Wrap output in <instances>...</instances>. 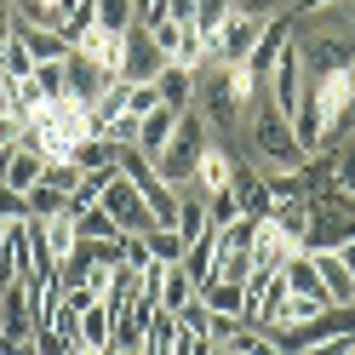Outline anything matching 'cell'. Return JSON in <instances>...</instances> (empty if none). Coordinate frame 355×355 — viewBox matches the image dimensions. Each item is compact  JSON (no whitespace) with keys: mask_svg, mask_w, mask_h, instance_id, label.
<instances>
[{"mask_svg":"<svg viewBox=\"0 0 355 355\" xmlns=\"http://www.w3.org/2000/svg\"><path fill=\"white\" fill-rule=\"evenodd\" d=\"M207 144H212V132H207V121H201V115H195V109H189V115L178 121V138L166 144V155H161V161H155V172H161V178H166L172 189H184L189 178H195V166H201Z\"/></svg>","mask_w":355,"mask_h":355,"instance_id":"6da1fadb","label":"cell"},{"mask_svg":"<svg viewBox=\"0 0 355 355\" xmlns=\"http://www.w3.org/2000/svg\"><path fill=\"white\" fill-rule=\"evenodd\" d=\"M304 86H309V69H304V52H298V40H286L281 58H275V69L263 75V98H270L286 121L298 115V103H304Z\"/></svg>","mask_w":355,"mask_h":355,"instance_id":"7a4b0ae2","label":"cell"},{"mask_svg":"<svg viewBox=\"0 0 355 355\" xmlns=\"http://www.w3.org/2000/svg\"><path fill=\"white\" fill-rule=\"evenodd\" d=\"M29 344H35V298L17 281L0 293V355H24Z\"/></svg>","mask_w":355,"mask_h":355,"instance_id":"3957f363","label":"cell"},{"mask_svg":"<svg viewBox=\"0 0 355 355\" xmlns=\"http://www.w3.org/2000/svg\"><path fill=\"white\" fill-rule=\"evenodd\" d=\"M98 207L121 224V235H149V230H155V212H149V201H144V195L132 189V178H126V172L103 189V201H98Z\"/></svg>","mask_w":355,"mask_h":355,"instance_id":"277c9868","label":"cell"},{"mask_svg":"<svg viewBox=\"0 0 355 355\" xmlns=\"http://www.w3.org/2000/svg\"><path fill=\"white\" fill-rule=\"evenodd\" d=\"M63 75H69V98H75L80 109H98V103L109 98V86H115V75H109V69H98V63L86 58V52H69Z\"/></svg>","mask_w":355,"mask_h":355,"instance_id":"5b68a950","label":"cell"},{"mask_svg":"<svg viewBox=\"0 0 355 355\" xmlns=\"http://www.w3.org/2000/svg\"><path fill=\"white\" fill-rule=\"evenodd\" d=\"M166 69V58H161V46L149 40V29L144 24H132V35H126V69H121V80H132V86H155V75Z\"/></svg>","mask_w":355,"mask_h":355,"instance_id":"8992f818","label":"cell"},{"mask_svg":"<svg viewBox=\"0 0 355 355\" xmlns=\"http://www.w3.org/2000/svg\"><path fill=\"white\" fill-rule=\"evenodd\" d=\"M247 258H252V275H281L286 263L298 258V247H293V241H281L275 224H258V241H252Z\"/></svg>","mask_w":355,"mask_h":355,"instance_id":"52a82bcc","label":"cell"},{"mask_svg":"<svg viewBox=\"0 0 355 355\" xmlns=\"http://www.w3.org/2000/svg\"><path fill=\"white\" fill-rule=\"evenodd\" d=\"M178 121H184V115L161 103L155 115H144V121H138V138H132V149H138V155H149V161H161V155H166V144L178 138Z\"/></svg>","mask_w":355,"mask_h":355,"instance_id":"ba28073f","label":"cell"},{"mask_svg":"<svg viewBox=\"0 0 355 355\" xmlns=\"http://www.w3.org/2000/svg\"><path fill=\"white\" fill-rule=\"evenodd\" d=\"M155 92H161V103H166V109L189 115L195 98H201V75H195V69H178V63H166V69L155 75Z\"/></svg>","mask_w":355,"mask_h":355,"instance_id":"9c48e42d","label":"cell"},{"mask_svg":"<svg viewBox=\"0 0 355 355\" xmlns=\"http://www.w3.org/2000/svg\"><path fill=\"white\" fill-rule=\"evenodd\" d=\"M17 40H24V46H29V58L35 63H69V40H63L58 29H46V24H24V17H17V29H12Z\"/></svg>","mask_w":355,"mask_h":355,"instance_id":"30bf717a","label":"cell"},{"mask_svg":"<svg viewBox=\"0 0 355 355\" xmlns=\"http://www.w3.org/2000/svg\"><path fill=\"white\" fill-rule=\"evenodd\" d=\"M40 178H46V155L40 149H29V144H17V149H6V178L0 184L6 189H17V195H29Z\"/></svg>","mask_w":355,"mask_h":355,"instance_id":"8fae6325","label":"cell"},{"mask_svg":"<svg viewBox=\"0 0 355 355\" xmlns=\"http://www.w3.org/2000/svg\"><path fill=\"white\" fill-rule=\"evenodd\" d=\"M195 304H207L212 315H230V321H247V286H235V281H207L201 293H195Z\"/></svg>","mask_w":355,"mask_h":355,"instance_id":"7c38bea8","label":"cell"},{"mask_svg":"<svg viewBox=\"0 0 355 355\" xmlns=\"http://www.w3.org/2000/svg\"><path fill=\"white\" fill-rule=\"evenodd\" d=\"M304 258H309V252H304ZM315 275H321L327 298L338 304V309H349V304H355V275L338 263V252H315Z\"/></svg>","mask_w":355,"mask_h":355,"instance_id":"4fadbf2b","label":"cell"},{"mask_svg":"<svg viewBox=\"0 0 355 355\" xmlns=\"http://www.w3.org/2000/svg\"><path fill=\"white\" fill-rule=\"evenodd\" d=\"M35 235H40V247H46V258L52 263H63L75 247H80V230H75V212H63V218H46V224H35Z\"/></svg>","mask_w":355,"mask_h":355,"instance_id":"5bb4252c","label":"cell"},{"mask_svg":"<svg viewBox=\"0 0 355 355\" xmlns=\"http://www.w3.org/2000/svg\"><path fill=\"white\" fill-rule=\"evenodd\" d=\"M281 281H286V298H315V304H332V298H327V286H321V275H315V258H304V252L281 270Z\"/></svg>","mask_w":355,"mask_h":355,"instance_id":"9a60e30c","label":"cell"},{"mask_svg":"<svg viewBox=\"0 0 355 355\" xmlns=\"http://www.w3.org/2000/svg\"><path fill=\"white\" fill-rule=\"evenodd\" d=\"M75 344H80V349H109V344H115V309H109V304H92V309L80 315V327H75Z\"/></svg>","mask_w":355,"mask_h":355,"instance_id":"2e32d148","label":"cell"},{"mask_svg":"<svg viewBox=\"0 0 355 355\" xmlns=\"http://www.w3.org/2000/svg\"><path fill=\"white\" fill-rule=\"evenodd\" d=\"M178 241H184V247H195V241H207L212 235V218H207V201L201 195H184V201H178Z\"/></svg>","mask_w":355,"mask_h":355,"instance_id":"e0dca14e","label":"cell"},{"mask_svg":"<svg viewBox=\"0 0 355 355\" xmlns=\"http://www.w3.org/2000/svg\"><path fill=\"white\" fill-rule=\"evenodd\" d=\"M270 224L281 230V241H293V247L304 252V241H309V195H304V201H281L270 212Z\"/></svg>","mask_w":355,"mask_h":355,"instance_id":"ac0fdd59","label":"cell"},{"mask_svg":"<svg viewBox=\"0 0 355 355\" xmlns=\"http://www.w3.org/2000/svg\"><path fill=\"white\" fill-rule=\"evenodd\" d=\"M35 69H40V63L29 58V46H24V40H6V46H0V80H6V86H24V80H35Z\"/></svg>","mask_w":355,"mask_h":355,"instance_id":"d6986e66","label":"cell"},{"mask_svg":"<svg viewBox=\"0 0 355 355\" xmlns=\"http://www.w3.org/2000/svg\"><path fill=\"white\" fill-rule=\"evenodd\" d=\"M178 270H184L195 286H207V281L218 275V241H212V235H207V241H195V247L184 252V263H178Z\"/></svg>","mask_w":355,"mask_h":355,"instance_id":"ffe728a7","label":"cell"},{"mask_svg":"<svg viewBox=\"0 0 355 355\" xmlns=\"http://www.w3.org/2000/svg\"><path fill=\"white\" fill-rule=\"evenodd\" d=\"M75 166L80 172H109V166H121V144H109V138H86L75 149Z\"/></svg>","mask_w":355,"mask_h":355,"instance_id":"44dd1931","label":"cell"},{"mask_svg":"<svg viewBox=\"0 0 355 355\" xmlns=\"http://www.w3.org/2000/svg\"><path fill=\"white\" fill-rule=\"evenodd\" d=\"M195 293H201V286H195V281L172 263L166 281H161V309H166V315H178V309H189V304H195Z\"/></svg>","mask_w":355,"mask_h":355,"instance_id":"7402d4cb","label":"cell"},{"mask_svg":"<svg viewBox=\"0 0 355 355\" xmlns=\"http://www.w3.org/2000/svg\"><path fill=\"white\" fill-rule=\"evenodd\" d=\"M69 212V195L52 189V184H35L29 189V224H46V218H63Z\"/></svg>","mask_w":355,"mask_h":355,"instance_id":"603a6c76","label":"cell"},{"mask_svg":"<svg viewBox=\"0 0 355 355\" xmlns=\"http://www.w3.org/2000/svg\"><path fill=\"white\" fill-rule=\"evenodd\" d=\"M92 6H98V29H103V35H126L132 24H138L132 0H92Z\"/></svg>","mask_w":355,"mask_h":355,"instance_id":"cb8c5ba5","label":"cell"},{"mask_svg":"<svg viewBox=\"0 0 355 355\" xmlns=\"http://www.w3.org/2000/svg\"><path fill=\"white\" fill-rule=\"evenodd\" d=\"M144 252H149L155 263H184L189 247L178 241V230H149V235H144Z\"/></svg>","mask_w":355,"mask_h":355,"instance_id":"d4e9b609","label":"cell"},{"mask_svg":"<svg viewBox=\"0 0 355 355\" xmlns=\"http://www.w3.org/2000/svg\"><path fill=\"white\" fill-rule=\"evenodd\" d=\"M75 230H80V241H126V235H121V224H115V218H109L103 207L80 212V218H75Z\"/></svg>","mask_w":355,"mask_h":355,"instance_id":"484cf974","label":"cell"},{"mask_svg":"<svg viewBox=\"0 0 355 355\" xmlns=\"http://www.w3.org/2000/svg\"><path fill=\"white\" fill-rule=\"evenodd\" d=\"M212 321H218V315H212L207 304H189V309H178V327H184L189 338H212Z\"/></svg>","mask_w":355,"mask_h":355,"instance_id":"4316f807","label":"cell"},{"mask_svg":"<svg viewBox=\"0 0 355 355\" xmlns=\"http://www.w3.org/2000/svg\"><path fill=\"white\" fill-rule=\"evenodd\" d=\"M230 6L241 17H258V24H275V17H286V0H230Z\"/></svg>","mask_w":355,"mask_h":355,"instance_id":"83f0119b","label":"cell"},{"mask_svg":"<svg viewBox=\"0 0 355 355\" xmlns=\"http://www.w3.org/2000/svg\"><path fill=\"white\" fill-rule=\"evenodd\" d=\"M29 349H35V355H69V349H75V338H69V332H58V327H40Z\"/></svg>","mask_w":355,"mask_h":355,"instance_id":"f1b7e54d","label":"cell"},{"mask_svg":"<svg viewBox=\"0 0 355 355\" xmlns=\"http://www.w3.org/2000/svg\"><path fill=\"white\" fill-rule=\"evenodd\" d=\"M0 224H29V195L0 184Z\"/></svg>","mask_w":355,"mask_h":355,"instance_id":"f546056e","label":"cell"},{"mask_svg":"<svg viewBox=\"0 0 355 355\" xmlns=\"http://www.w3.org/2000/svg\"><path fill=\"white\" fill-rule=\"evenodd\" d=\"M298 355H355V332H332V338L309 344V349H298Z\"/></svg>","mask_w":355,"mask_h":355,"instance_id":"4dcf8cb0","label":"cell"},{"mask_svg":"<svg viewBox=\"0 0 355 355\" xmlns=\"http://www.w3.org/2000/svg\"><path fill=\"white\" fill-rule=\"evenodd\" d=\"M75 6H80V0H40V17H46V29H58Z\"/></svg>","mask_w":355,"mask_h":355,"instance_id":"1f68e13d","label":"cell"},{"mask_svg":"<svg viewBox=\"0 0 355 355\" xmlns=\"http://www.w3.org/2000/svg\"><path fill=\"white\" fill-rule=\"evenodd\" d=\"M12 29H17V6H12V0H0V46L12 40Z\"/></svg>","mask_w":355,"mask_h":355,"instance_id":"d6a6232c","label":"cell"},{"mask_svg":"<svg viewBox=\"0 0 355 355\" xmlns=\"http://www.w3.org/2000/svg\"><path fill=\"white\" fill-rule=\"evenodd\" d=\"M161 6H166V0H132V12H138V24H155V17H161Z\"/></svg>","mask_w":355,"mask_h":355,"instance_id":"836d02e7","label":"cell"},{"mask_svg":"<svg viewBox=\"0 0 355 355\" xmlns=\"http://www.w3.org/2000/svg\"><path fill=\"white\" fill-rule=\"evenodd\" d=\"M338 263H344V270L355 275V241H344V247H338Z\"/></svg>","mask_w":355,"mask_h":355,"instance_id":"e575fe53","label":"cell"},{"mask_svg":"<svg viewBox=\"0 0 355 355\" xmlns=\"http://www.w3.org/2000/svg\"><path fill=\"white\" fill-rule=\"evenodd\" d=\"M286 12H298V0H286Z\"/></svg>","mask_w":355,"mask_h":355,"instance_id":"d590c367","label":"cell"},{"mask_svg":"<svg viewBox=\"0 0 355 355\" xmlns=\"http://www.w3.org/2000/svg\"><path fill=\"white\" fill-rule=\"evenodd\" d=\"M218 355H241V349H218Z\"/></svg>","mask_w":355,"mask_h":355,"instance_id":"8d00e7d4","label":"cell"},{"mask_svg":"<svg viewBox=\"0 0 355 355\" xmlns=\"http://www.w3.org/2000/svg\"><path fill=\"white\" fill-rule=\"evenodd\" d=\"M349 75H355V58H349Z\"/></svg>","mask_w":355,"mask_h":355,"instance_id":"74e56055","label":"cell"},{"mask_svg":"<svg viewBox=\"0 0 355 355\" xmlns=\"http://www.w3.org/2000/svg\"><path fill=\"white\" fill-rule=\"evenodd\" d=\"M24 355H35V349H24Z\"/></svg>","mask_w":355,"mask_h":355,"instance_id":"f35d334b","label":"cell"}]
</instances>
